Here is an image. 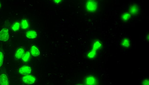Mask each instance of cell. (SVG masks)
I'll use <instances>...</instances> for the list:
<instances>
[{
	"mask_svg": "<svg viewBox=\"0 0 149 85\" xmlns=\"http://www.w3.org/2000/svg\"><path fill=\"white\" fill-rule=\"evenodd\" d=\"M101 45L102 44L101 42L99 40H95L93 42L92 50H90L88 54V58L90 59H92L93 58H94L96 56L97 51L101 48Z\"/></svg>",
	"mask_w": 149,
	"mask_h": 85,
	"instance_id": "1",
	"label": "cell"
},
{
	"mask_svg": "<svg viewBox=\"0 0 149 85\" xmlns=\"http://www.w3.org/2000/svg\"><path fill=\"white\" fill-rule=\"evenodd\" d=\"M98 7V3L94 0H89L86 4V8L88 11L95 12Z\"/></svg>",
	"mask_w": 149,
	"mask_h": 85,
	"instance_id": "2",
	"label": "cell"
},
{
	"mask_svg": "<svg viewBox=\"0 0 149 85\" xmlns=\"http://www.w3.org/2000/svg\"><path fill=\"white\" fill-rule=\"evenodd\" d=\"M85 82L86 85H98L99 81L96 76L90 75L85 78Z\"/></svg>",
	"mask_w": 149,
	"mask_h": 85,
	"instance_id": "3",
	"label": "cell"
},
{
	"mask_svg": "<svg viewBox=\"0 0 149 85\" xmlns=\"http://www.w3.org/2000/svg\"><path fill=\"white\" fill-rule=\"evenodd\" d=\"M9 38V29L7 28H3L0 31V41L6 42Z\"/></svg>",
	"mask_w": 149,
	"mask_h": 85,
	"instance_id": "4",
	"label": "cell"
},
{
	"mask_svg": "<svg viewBox=\"0 0 149 85\" xmlns=\"http://www.w3.org/2000/svg\"><path fill=\"white\" fill-rule=\"evenodd\" d=\"M22 80L23 82L26 84L31 85L33 84L36 81V78L32 75H28L23 77Z\"/></svg>",
	"mask_w": 149,
	"mask_h": 85,
	"instance_id": "5",
	"label": "cell"
},
{
	"mask_svg": "<svg viewBox=\"0 0 149 85\" xmlns=\"http://www.w3.org/2000/svg\"><path fill=\"white\" fill-rule=\"evenodd\" d=\"M130 14L134 16L137 15L140 12L139 6L137 4L134 3L130 6L129 8Z\"/></svg>",
	"mask_w": 149,
	"mask_h": 85,
	"instance_id": "6",
	"label": "cell"
},
{
	"mask_svg": "<svg viewBox=\"0 0 149 85\" xmlns=\"http://www.w3.org/2000/svg\"><path fill=\"white\" fill-rule=\"evenodd\" d=\"M19 73L23 75H28L31 73V69L28 66H23L19 69Z\"/></svg>",
	"mask_w": 149,
	"mask_h": 85,
	"instance_id": "7",
	"label": "cell"
},
{
	"mask_svg": "<svg viewBox=\"0 0 149 85\" xmlns=\"http://www.w3.org/2000/svg\"><path fill=\"white\" fill-rule=\"evenodd\" d=\"M8 78L5 73L2 74L0 75V85H9Z\"/></svg>",
	"mask_w": 149,
	"mask_h": 85,
	"instance_id": "8",
	"label": "cell"
},
{
	"mask_svg": "<svg viewBox=\"0 0 149 85\" xmlns=\"http://www.w3.org/2000/svg\"><path fill=\"white\" fill-rule=\"evenodd\" d=\"M26 37L28 39H35L37 37V32L34 30L28 31L26 33Z\"/></svg>",
	"mask_w": 149,
	"mask_h": 85,
	"instance_id": "9",
	"label": "cell"
},
{
	"mask_svg": "<svg viewBox=\"0 0 149 85\" xmlns=\"http://www.w3.org/2000/svg\"><path fill=\"white\" fill-rule=\"evenodd\" d=\"M121 45L124 48H128L130 45V41L129 38L127 37L124 38L121 42Z\"/></svg>",
	"mask_w": 149,
	"mask_h": 85,
	"instance_id": "10",
	"label": "cell"
},
{
	"mask_svg": "<svg viewBox=\"0 0 149 85\" xmlns=\"http://www.w3.org/2000/svg\"><path fill=\"white\" fill-rule=\"evenodd\" d=\"M30 52L32 56L34 57H37L40 55V51L37 49L36 46L33 45L30 49Z\"/></svg>",
	"mask_w": 149,
	"mask_h": 85,
	"instance_id": "11",
	"label": "cell"
},
{
	"mask_svg": "<svg viewBox=\"0 0 149 85\" xmlns=\"http://www.w3.org/2000/svg\"><path fill=\"white\" fill-rule=\"evenodd\" d=\"M25 54V51L23 48H20L17 50L15 54V57L17 59L22 58L23 55Z\"/></svg>",
	"mask_w": 149,
	"mask_h": 85,
	"instance_id": "12",
	"label": "cell"
},
{
	"mask_svg": "<svg viewBox=\"0 0 149 85\" xmlns=\"http://www.w3.org/2000/svg\"><path fill=\"white\" fill-rule=\"evenodd\" d=\"M131 17V15L129 12H125L121 15V19L124 22H127L130 20Z\"/></svg>",
	"mask_w": 149,
	"mask_h": 85,
	"instance_id": "13",
	"label": "cell"
},
{
	"mask_svg": "<svg viewBox=\"0 0 149 85\" xmlns=\"http://www.w3.org/2000/svg\"><path fill=\"white\" fill-rule=\"evenodd\" d=\"M29 57H30V53L29 52H27L26 53H25V54L23 55L22 57V60L24 62H27L28 61Z\"/></svg>",
	"mask_w": 149,
	"mask_h": 85,
	"instance_id": "14",
	"label": "cell"
},
{
	"mask_svg": "<svg viewBox=\"0 0 149 85\" xmlns=\"http://www.w3.org/2000/svg\"><path fill=\"white\" fill-rule=\"evenodd\" d=\"M21 27L23 29H26L28 28V21L26 19H23V20L21 21Z\"/></svg>",
	"mask_w": 149,
	"mask_h": 85,
	"instance_id": "15",
	"label": "cell"
},
{
	"mask_svg": "<svg viewBox=\"0 0 149 85\" xmlns=\"http://www.w3.org/2000/svg\"><path fill=\"white\" fill-rule=\"evenodd\" d=\"M20 23L19 22H15L13 24V26L12 27V29L14 32H16L19 30L20 28Z\"/></svg>",
	"mask_w": 149,
	"mask_h": 85,
	"instance_id": "16",
	"label": "cell"
},
{
	"mask_svg": "<svg viewBox=\"0 0 149 85\" xmlns=\"http://www.w3.org/2000/svg\"><path fill=\"white\" fill-rule=\"evenodd\" d=\"M3 54L1 51H0V67L3 65Z\"/></svg>",
	"mask_w": 149,
	"mask_h": 85,
	"instance_id": "17",
	"label": "cell"
},
{
	"mask_svg": "<svg viewBox=\"0 0 149 85\" xmlns=\"http://www.w3.org/2000/svg\"><path fill=\"white\" fill-rule=\"evenodd\" d=\"M142 85H149V79H144L142 82Z\"/></svg>",
	"mask_w": 149,
	"mask_h": 85,
	"instance_id": "18",
	"label": "cell"
},
{
	"mask_svg": "<svg viewBox=\"0 0 149 85\" xmlns=\"http://www.w3.org/2000/svg\"><path fill=\"white\" fill-rule=\"evenodd\" d=\"M61 2H62V1H61V0H54V1H53L54 3L56 4H59V3H61Z\"/></svg>",
	"mask_w": 149,
	"mask_h": 85,
	"instance_id": "19",
	"label": "cell"
},
{
	"mask_svg": "<svg viewBox=\"0 0 149 85\" xmlns=\"http://www.w3.org/2000/svg\"><path fill=\"white\" fill-rule=\"evenodd\" d=\"M146 40H148V41H149V34L147 36Z\"/></svg>",
	"mask_w": 149,
	"mask_h": 85,
	"instance_id": "20",
	"label": "cell"
},
{
	"mask_svg": "<svg viewBox=\"0 0 149 85\" xmlns=\"http://www.w3.org/2000/svg\"><path fill=\"white\" fill-rule=\"evenodd\" d=\"M82 85V84H79V85Z\"/></svg>",
	"mask_w": 149,
	"mask_h": 85,
	"instance_id": "21",
	"label": "cell"
},
{
	"mask_svg": "<svg viewBox=\"0 0 149 85\" xmlns=\"http://www.w3.org/2000/svg\"><path fill=\"white\" fill-rule=\"evenodd\" d=\"M0 7H1V3H0Z\"/></svg>",
	"mask_w": 149,
	"mask_h": 85,
	"instance_id": "22",
	"label": "cell"
}]
</instances>
